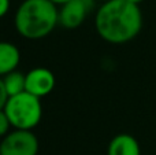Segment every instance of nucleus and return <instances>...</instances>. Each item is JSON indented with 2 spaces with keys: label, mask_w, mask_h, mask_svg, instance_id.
<instances>
[{
  "label": "nucleus",
  "mask_w": 156,
  "mask_h": 155,
  "mask_svg": "<svg viewBox=\"0 0 156 155\" xmlns=\"http://www.w3.org/2000/svg\"><path fill=\"white\" fill-rule=\"evenodd\" d=\"M94 27L107 43L125 44L141 32L143 13L127 0H107L97 8Z\"/></svg>",
  "instance_id": "nucleus-1"
},
{
  "label": "nucleus",
  "mask_w": 156,
  "mask_h": 155,
  "mask_svg": "<svg viewBox=\"0 0 156 155\" xmlns=\"http://www.w3.org/2000/svg\"><path fill=\"white\" fill-rule=\"evenodd\" d=\"M58 25L59 10L49 0H23L14 15L15 30L27 40L47 37Z\"/></svg>",
  "instance_id": "nucleus-2"
},
{
  "label": "nucleus",
  "mask_w": 156,
  "mask_h": 155,
  "mask_svg": "<svg viewBox=\"0 0 156 155\" xmlns=\"http://www.w3.org/2000/svg\"><path fill=\"white\" fill-rule=\"evenodd\" d=\"M4 111L11 126L19 131H33L43 118L41 99L27 92L8 98Z\"/></svg>",
  "instance_id": "nucleus-3"
},
{
  "label": "nucleus",
  "mask_w": 156,
  "mask_h": 155,
  "mask_svg": "<svg viewBox=\"0 0 156 155\" xmlns=\"http://www.w3.org/2000/svg\"><path fill=\"white\" fill-rule=\"evenodd\" d=\"M38 139L32 131L14 129L0 143V155H37Z\"/></svg>",
  "instance_id": "nucleus-4"
},
{
  "label": "nucleus",
  "mask_w": 156,
  "mask_h": 155,
  "mask_svg": "<svg viewBox=\"0 0 156 155\" xmlns=\"http://www.w3.org/2000/svg\"><path fill=\"white\" fill-rule=\"evenodd\" d=\"M94 0H73L59 10V25L66 29H77L93 10Z\"/></svg>",
  "instance_id": "nucleus-5"
},
{
  "label": "nucleus",
  "mask_w": 156,
  "mask_h": 155,
  "mask_svg": "<svg viewBox=\"0 0 156 155\" xmlns=\"http://www.w3.org/2000/svg\"><path fill=\"white\" fill-rule=\"evenodd\" d=\"M56 80L55 74L47 67H34L26 73V89L25 92L41 99L54 91Z\"/></svg>",
  "instance_id": "nucleus-6"
},
{
  "label": "nucleus",
  "mask_w": 156,
  "mask_h": 155,
  "mask_svg": "<svg viewBox=\"0 0 156 155\" xmlns=\"http://www.w3.org/2000/svg\"><path fill=\"white\" fill-rule=\"evenodd\" d=\"M21 62V51L10 41H0V78L15 71Z\"/></svg>",
  "instance_id": "nucleus-7"
},
{
  "label": "nucleus",
  "mask_w": 156,
  "mask_h": 155,
  "mask_svg": "<svg viewBox=\"0 0 156 155\" xmlns=\"http://www.w3.org/2000/svg\"><path fill=\"white\" fill-rule=\"evenodd\" d=\"M107 155H141V148L136 137L129 133H121L110 142Z\"/></svg>",
  "instance_id": "nucleus-8"
},
{
  "label": "nucleus",
  "mask_w": 156,
  "mask_h": 155,
  "mask_svg": "<svg viewBox=\"0 0 156 155\" xmlns=\"http://www.w3.org/2000/svg\"><path fill=\"white\" fill-rule=\"evenodd\" d=\"M2 80L5 91H7L8 98L19 95V93L25 92V89H26V74H23L22 71H11L10 74L2 77Z\"/></svg>",
  "instance_id": "nucleus-9"
},
{
  "label": "nucleus",
  "mask_w": 156,
  "mask_h": 155,
  "mask_svg": "<svg viewBox=\"0 0 156 155\" xmlns=\"http://www.w3.org/2000/svg\"><path fill=\"white\" fill-rule=\"evenodd\" d=\"M10 128H11V122L8 120L7 114H5L4 110H0V137H5L10 133Z\"/></svg>",
  "instance_id": "nucleus-10"
},
{
  "label": "nucleus",
  "mask_w": 156,
  "mask_h": 155,
  "mask_svg": "<svg viewBox=\"0 0 156 155\" xmlns=\"http://www.w3.org/2000/svg\"><path fill=\"white\" fill-rule=\"evenodd\" d=\"M7 100H8L7 91H5V88H4L3 80L0 78V110H4L5 104H7Z\"/></svg>",
  "instance_id": "nucleus-11"
},
{
  "label": "nucleus",
  "mask_w": 156,
  "mask_h": 155,
  "mask_svg": "<svg viewBox=\"0 0 156 155\" xmlns=\"http://www.w3.org/2000/svg\"><path fill=\"white\" fill-rule=\"evenodd\" d=\"M11 7V0H0V19L7 15Z\"/></svg>",
  "instance_id": "nucleus-12"
},
{
  "label": "nucleus",
  "mask_w": 156,
  "mask_h": 155,
  "mask_svg": "<svg viewBox=\"0 0 156 155\" xmlns=\"http://www.w3.org/2000/svg\"><path fill=\"white\" fill-rule=\"evenodd\" d=\"M49 2H52L55 5H65V4H67V3H70V2H73V0H49Z\"/></svg>",
  "instance_id": "nucleus-13"
},
{
  "label": "nucleus",
  "mask_w": 156,
  "mask_h": 155,
  "mask_svg": "<svg viewBox=\"0 0 156 155\" xmlns=\"http://www.w3.org/2000/svg\"><path fill=\"white\" fill-rule=\"evenodd\" d=\"M127 2H129V3H133V4H140V3H143L144 2V0H127Z\"/></svg>",
  "instance_id": "nucleus-14"
}]
</instances>
